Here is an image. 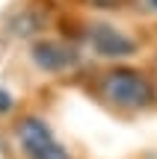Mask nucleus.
Returning a JSON list of instances; mask_svg holds the SVG:
<instances>
[{
    "label": "nucleus",
    "mask_w": 157,
    "mask_h": 159,
    "mask_svg": "<svg viewBox=\"0 0 157 159\" xmlns=\"http://www.w3.org/2000/svg\"><path fill=\"white\" fill-rule=\"evenodd\" d=\"M101 94L119 109H145L154 100L148 80L130 68H116L101 80Z\"/></svg>",
    "instance_id": "obj_1"
},
{
    "label": "nucleus",
    "mask_w": 157,
    "mask_h": 159,
    "mask_svg": "<svg viewBox=\"0 0 157 159\" xmlns=\"http://www.w3.org/2000/svg\"><path fill=\"white\" fill-rule=\"evenodd\" d=\"M15 139L21 144V150L27 153V159H68L65 148L56 142V136L42 118H33V115L24 118L15 127Z\"/></svg>",
    "instance_id": "obj_2"
},
{
    "label": "nucleus",
    "mask_w": 157,
    "mask_h": 159,
    "mask_svg": "<svg viewBox=\"0 0 157 159\" xmlns=\"http://www.w3.org/2000/svg\"><path fill=\"white\" fill-rule=\"evenodd\" d=\"M86 44L92 47V53L101 56V59H128V56L136 53V41L130 39L128 33H122L119 27L107 24V21H98V24L89 27Z\"/></svg>",
    "instance_id": "obj_3"
},
{
    "label": "nucleus",
    "mask_w": 157,
    "mask_h": 159,
    "mask_svg": "<svg viewBox=\"0 0 157 159\" xmlns=\"http://www.w3.org/2000/svg\"><path fill=\"white\" fill-rule=\"evenodd\" d=\"M30 62L45 74H65L77 65V50L53 39H39L30 44Z\"/></svg>",
    "instance_id": "obj_4"
},
{
    "label": "nucleus",
    "mask_w": 157,
    "mask_h": 159,
    "mask_svg": "<svg viewBox=\"0 0 157 159\" xmlns=\"http://www.w3.org/2000/svg\"><path fill=\"white\" fill-rule=\"evenodd\" d=\"M9 109H12V94H9L6 89H0V115L9 112Z\"/></svg>",
    "instance_id": "obj_5"
},
{
    "label": "nucleus",
    "mask_w": 157,
    "mask_h": 159,
    "mask_svg": "<svg viewBox=\"0 0 157 159\" xmlns=\"http://www.w3.org/2000/svg\"><path fill=\"white\" fill-rule=\"evenodd\" d=\"M95 3H104V6H113V3H119V0H95Z\"/></svg>",
    "instance_id": "obj_6"
},
{
    "label": "nucleus",
    "mask_w": 157,
    "mask_h": 159,
    "mask_svg": "<svg viewBox=\"0 0 157 159\" xmlns=\"http://www.w3.org/2000/svg\"><path fill=\"white\" fill-rule=\"evenodd\" d=\"M148 6H151V9H157V0H148Z\"/></svg>",
    "instance_id": "obj_7"
}]
</instances>
